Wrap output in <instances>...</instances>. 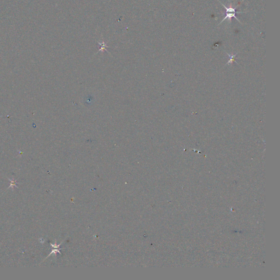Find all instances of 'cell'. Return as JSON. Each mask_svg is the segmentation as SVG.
<instances>
[{
    "instance_id": "1",
    "label": "cell",
    "mask_w": 280,
    "mask_h": 280,
    "mask_svg": "<svg viewBox=\"0 0 280 280\" xmlns=\"http://www.w3.org/2000/svg\"><path fill=\"white\" fill-rule=\"evenodd\" d=\"M235 14H236V13H226V16H225V17L222 20V22L219 24V25H220L221 23H222L223 22V21H224L226 19H229V22H231V19H232V18H235V19L237 20H238V22L240 23H241V22H240L239 20H238V19L237 18V17L235 16Z\"/></svg>"
},
{
    "instance_id": "2",
    "label": "cell",
    "mask_w": 280,
    "mask_h": 280,
    "mask_svg": "<svg viewBox=\"0 0 280 280\" xmlns=\"http://www.w3.org/2000/svg\"><path fill=\"white\" fill-rule=\"evenodd\" d=\"M219 2L221 3V4H222V5L225 8V9H226V13H244V12H236V8L237 7H238L239 5H238L237 6H236L235 8H233L232 7V6H231L232 4H231L230 5V7H229V8H227L225 5H224V4H223V3H222L221 2Z\"/></svg>"
},
{
    "instance_id": "3",
    "label": "cell",
    "mask_w": 280,
    "mask_h": 280,
    "mask_svg": "<svg viewBox=\"0 0 280 280\" xmlns=\"http://www.w3.org/2000/svg\"><path fill=\"white\" fill-rule=\"evenodd\" d=\"M98 43L100 45H101V48H100V49L99 51H103L104 50H107L106 48H107V47H108V46H107V45H106V43H105V42L104 41H102L101 43V42H98Z\"/></svg>"
},
{
    "instance_id": "4",
    "label": "cell",
    "mask_w": 280,
    "mask_h": 280,
    "mask_svg": "<svg viewBox=\"0 0 280 280\" xmlns=\"http://www.w3.org/2000/svg\"><path fill=\"white\" fill-rule=\"evenodd\" d=\"M227 54L230 57V60L228 62V64H229L230 63H232L233 61H235V56H236V54H235V55H233V54L230 55V54H228V53H227Z\"/></svg>"
}]
</instances>
